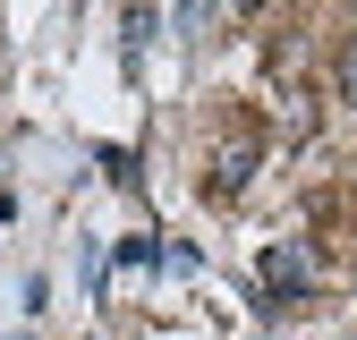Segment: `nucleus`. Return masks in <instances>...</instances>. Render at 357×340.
<instances>
[{
  "instance_id": "nucleus-3",
  "label": "nucleus",
  "mask_w": 357,
  "mask_h": 340,
  "mask_svg": "<svg viewBox=\"0 0 357 340\" xmlns=\"http://www.w3.org/2000/svg\"><path fill=\"white\" fill-rule=\"evenodd\" d=\"M332 102H349V111H357V34L340 42V68H332Z\"/></svg>"
},
{
  "instance_id": "nucleus-2",
  "label": "nucleus",
  "mask_w": 357,
  "mask_h": 340,
  "mask_svg": "<svg viewBox=\"0 0 357 340\" xmlns=\"http://www.w3.org/2000/svg\"><path fill=\"white\" fill-rule=\"evenodd\" d=\"M247 179H255V153H247V145H230V153L213 162V196H221V204H230V196H238Z\"/></svg>"
},
{
  "instance_id": "nucleus-1",
  "label": "nucleus",
  "mask_w": 357,
  "mask_h": 340,
  "mask_svg": "<svg viewBox=\"0 0 357 340\" xmlns=\"http://www.w3.org/2000/svg\"><path fill=\"white\" fill-rule=\"evenodd\" d=\"M315 281H324V264L306 247H264V289H273V298H306Z\"/></svg>"
}]
</instances>
